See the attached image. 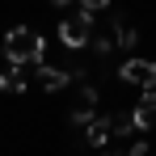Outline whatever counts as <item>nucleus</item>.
<instances>
[{
  "label": "nucleus",
  "mask_w": 156,
  "mask_h": 156,
  "mask_svg": "<svg viewBox=\"0 0 156 156\" xmlns=\"http://www.w3.org/2000/svg\"><path fill=\"white\" fill-rule=\"evenodd\" d=\"M4 55L13 68H26V63H42V38L26 26H13L4 34Z\"/></svg>",
  "instance_id": "obj_1"
},
{
  "label": "nucleus",
  "mask_w": 156,
  "mask_h": 156,
  "mask_svg": "<svg viewBox=\"0 0 156 156\" xmlns=\"http://www.w3.org/2000/svg\"><path fill=\"white\" fill-rule=\"evenodd\" d=\"M89 38H93V17L89 13H68L59 21V42L63 47H89Z\"/></svg>",
  "instance_id": "obj_2"
},
{
  "label": "nucleus",
  "mask_w": 156,
  "mask_h": 156,
  "mask_svg": "<svg viewBox=\"0 0 156 156\" xmlns=\"http://www.w3.org/2000/svg\"><path fill=\"white\" fill-rule=\"evenodd\" d=\"M118 76L127 80V84H139L148 93V89H156V59H127L118 68Z\"/></svg>",
  "instance_id": "obj_3"
},
{
  "label": "nucleus",
  "mask_w": 156,
  "mask_h": 156,
  "mask_svg": "<svg viewBox=\"0 0 156 156\" xmlns=\"http://www.w3.org/2000/svg\"><path fill=\"white\" fill-rule=\"evenodd\" d=\"M105 122H110V135L114 139H131L139 122H135V110H118V114H105Z\"/></svg>",
  "instance_id": "obj_4"
},
{
  "label": "nucleus",
  "mask_w": 156,
  "mask_h": 156,
  "mask_svg": "<svg viewBox=\"0 0 156 156\" xmlns=\"http://www.w3.org/2000/svg\"><path fill=\"white\" fill-rule=\"evenodd\" d=\"M84 139H89V148H101V152L110 148V139H114V135H110V122H105L101 114H97V118L84 127Z\"/></svg>",
  "instance_id": "obj_5"
},
{
  "label": "nucleus",
  "mask_w": 156,
  "mask_h": 156,
  "mask_svg": "<svg viewBox=\"0 0 156 156\" xmlns=\"http://www.w3.org/2000/svg\"><path fill=\"white\" fill-rule=\"evenodd\" d=\"M135 122H139V131H144V127H156V89H148V93L139 97V105H135Z\"/></svg>",
  "instance_id": "obj_6"
},
{
  "label": "nucleus",
  "mask_w": 156,
  "mask_h": 156,
  "mask_svg": "<svg viewBox=\"0 0 156 156\" xmlns=\"http://www.w3.org/2000/svg\"><path fill=\"white\" fill-rule=\"evenodd\" d=\"M76 76H68V72H59V68H38V84L47 89V93H55V89H63V84H72Z\"/></svg>",
  "instance_id": "obj_7"
},
{
  "label": "nucleus",
  "mask_w": 156,
  "mask_h": 156,
  "mask_svg": "<svg viewBox=\"0 0 156 156\" xmlns=\"http://www.w3.org/2000/svg\"><path fill=\"white\" fill-rule=\"evenodd\" d=\"M0 93H26V76H21V68L0 72Z\"/></svg>",
  "instance_id": "obj_8"
},
{
  "label": "nucleus",
  "mask_w": 156,
  "mask_h": 156,
  "mask_svg": "<svg viewBox=\"0 0 156 156\" xmlns=\"http://www.w3.org/2000/svg\"><path fill=\"white\" fill-rule=\"evenodd\" d=\"M144 152H148L144 139H127V144H118V148H105L101 156H144Z\"/></svg>",
  "instance_id": "obj_9"
},
{
  "label": "nucleus",
  "mask_w": 156,
  "mask_h": 156,
  "mask_svg": "<svg viewBox=\"0 0 156 156\" xmlns=\"http://www.w3.org/2000/svg\"><path fill=\"white\" fill-rule=\"evenodd\" d=\"M114 38H118V47H127V51L139 47V34H135L131 26H122V21H114Z\"/></svg>",
  "instance_id": "obj_10"
},
{
  "label": "nucleus",
  "mask_w": 156,
  "mask_h": 156,
  "mask_svg": "<svg viewBox=\"0 0 156 156\" xmlns=\"http://www.w3.org/2000/svg\"><path fill=\"white\" fill-rule=\"evenodd\" d=\"M110 4H114V0H80V13H89V17H93V13H105Z\"/></svg>",
  "instance_id": "obj_11"
},
{
  "label": "nucleus",
  "mask_w": 156,
  "mask_h": 156,
  "mask_svg": "<svg viewBox=\"0 0 156 156\" xmlns=\"http://www.w3.org/2000/svg\"><path fill=\"white\" fill-rule=\"evenodd\" d=\"M51 4H59V9H63V4H72V0H51Z\"/></svg>",
  "instance_id": "obj_12"
}]
</instances>
